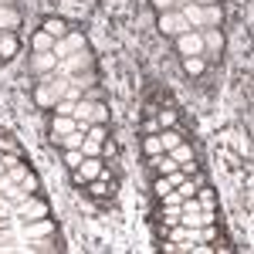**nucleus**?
I'll return each instance as SVG.
<instances>
[{"label": "nucleus", "instance_id": "cd10ccee", "mask_svg": "<svg viewBox=\"0 0 254 254\" xmlns=\"http://www.w3.org/2000/svg\"><path fill=\"white\" fill-rule=\"evenodd\" d=\"M153 3H156L159 14H163V10H176V7H183L187 0H153Z\"/></svg>", "mask_w": 254, "mask_h": 254}, {"label": "nucleus", "instance_id": "412c9836", "mask_svg": "<svg viewBox=\"0 0 254 254\" xmlns=\"http://www.w3.org/2000/svg\"><path fill=\"white\" fill-rule=\"evenodd\" d=\"M180 203H183V196L176 193V190H170V193H163V207H166V210H180Z\"/></svg>", "mask_w": 254, "mask_h": 254}, {"label": "nucleus", "instance_id": "6e6552de", "mask_svg": "<svg viewBox=\"0 0 254 254\" xmlns=\"http://www.w3.org/2000/svg\"><path fill=\"white\" fill-rule=\"evenodd\" d=\"M180 14H183V20H187L190 27H207V14H203V7L193 3V0H187V3L180 7Z\"/></svg>", "mask_w": 254, "mask_h": 254}, {"label": "nucleus", "instance_id": "b1692460", "mask_svg": "<svg viewBox=\"0 0 254 254\" xmlns=\"http://www.w3.org/2000/svg\"><path fill=\"white\" fill-rule=\"evenodd\" d=\"M105 119H109V109L105 105H92V126H105Z\"/></svg>", "mask_w": 254, "mask_h": 254}, {"label": "nucleus", "instance_id": "c85d7f7f", "mask_svg": "<svg viewBox=\"0 0 254 254\" xmlns=\"http://www.w3.org/2000/svg\"><path fill=\"white\" fill-rule=\"evenodd\" d=\"M153 190H156V193L163 196V193H170V190H173V183H170L166 176H159V180H156V187H153Z\"/></svg>", "mask_w": 254, "mask_h": 254}, {"label": "nucleus", "instance_id": "4468645a", "mask_svg": "<svg viewBox=\"0 0 254 254\" xmlns=\"http://www.w3.org/2000/svg\"><path fill=\"white\" fill-rule=\"evenodd\" d=\"M14 27H20V14L0 3V31H14Z\"/></svg>", "mask_w": 254, "mask_h": 254}, {"label": "nucleus", "instance_id": "f3484780", "mask_svg": "<svg viewBox=\"0 0 254 254\" xmlns=\"http://www.w3.org/2000/svg\"><path fill=\"white\" fill-rule=\"evenodd\" d=\"M153 166H156L163 176H170L173 170H180V163H176L173 156H163V153H159V156H153Z\"/></svg>", "mask_w": 254, "mask_h": 254}, {"label": "nucleus", "instance_id": "7ed1b4c3", "mask_svg": "<svg viewBox=\"0 0 254 254\" xmlns=\"http://www.w3.org/2000/svg\"><path fill=\"white\" fill-rule=\"evenodd\" d=\"M14 217H24V220L48 217V203H44V200H34V196H24L17 207H14Z\"/></svg>", "mask_w": 254, "mask_h": 254}, {"label": "nucleus", "instance_id": "aec40b11", "mask_svg": "<svg viewBox=\"0 0 254 254\" xmlns=\"http://www.w3.org/2000/svg\"><path fill=\"white\" fill-rule=\"evenodd\" d=\"M183 68H187L190 75H200V71H203V58H200V55H187V58H183Z\"/></svg>", "mask_w": 254, "mask_h": 254}, {"label": "nucleus", "instance_id": "f03ea898", "mask_svg": "<svg viewBox=\"0 0 254 254\" xmlns=\"http://www.w3.org/2000/svg\"><path fill=\"white\" fill-rule=\"evenodd\" d=\"M81 68H88V55H85V48H81V51H75V55H68V58H61L58 68H55V75L71 78L75 71H81Z\"/></svg>", "mask_w": 254, "mask_h": 254}, {"label": "nucleus", "instance_id": "1a4fd4ad", "mask_svg": "<svg viewBox=\"0 0 254 254\" xmlns=\"http://www.w3.org/2000/svg\"><path fill=\"white\" fill-rule=\"evenodd\" d=\"M170 156H173L176 163H180V170H183L187 176L193 173V149H190L187 142H180V146H173V149H170Z\"/></svg>", "mask_w": 254, "mask_h": 254}, {"label": "nucleus", "instance_id": "423d86ee", "mask_svg": "<svg viewBox=\"0 0 254 254\" xmlns=\"http://www.w3.org/2000/svg\"><path fill=\"white\" fill-rule=\"evenodd\" d=\"M81 48H85V38H81V34H64L61 41H55L51 51H55L58 58H68V55H75V51H81Z\"/></svg>", "mask_w": 254, "mask_h": 254}, {"label": "nucleus", "instance_id": "f8f14e48", "mask_svg": "<svg viewBox=\"0 0 254 254\" xmlns=\"http://www.w3.org/2000/svg\"><path fill=\"white\" fill-rule=\"evenodd\" d=\"M200 34H203V51H220L224 48V38H220L217 27H203Z\"/></svg>", "mask_w": 254, "mask_h": 254}, {"label": "nucleus", "instance_id": "5701e85b", "mask_svg": "<svg viewBox=\"0 0 254 254\" xmlns=\"http://www.w3.org/2000/svg\"><path fill=\"white\" fill-rule=\"evenodd\" d=\"M34 48H38V51H51V48H55V38H51V34H44V31H41L38 38H34Z\"/></svg>", "mask_w": 254, "mask_h": 254}, {"label": "nucleus", "instance_id": "f257e3e1", "mask_svg": "<svg viewBox=\"0 0 254 254\" xmlns=\"http://www.w3.org/2000/svg\"><path fill=\"white\" fill-rule=\"evenodd\" d=\"M71 173H75V183H78V187H81V183H92V180L102 176V159H98V156H85Z\"/></svg>", "mask_w": 254, "mask_h": 254}, {"label": "nucleus", "instance_id": "2eb2a0df", "mask_svg": "<svg viewBox=\"0 0 254 254\" xmlns=\"http://www.w3.org/2000/svg\"><path fill=\"white\" fill-rule=\"evenodd\" d=\"M85 136H88L85 129H71L68 136H58V142L64 146V149H81V142H85Z\"/></svg>", "mask_w": 254, "mask_h": 254}, {"label": "nucleus", "instance_id": "c756f323", "mask_svg": "<svg viewBox=\"0 0 254 254\" xmlns=\"http://www.w3.org/2000/svg\"><path fill=\"white\" fill-rule=\"evenodd\" d=\"M193 3H200V7H207V3H217V0H193Z\"/></svg>", "mask_w": 254, "mask_h": 254}, {"label": "nucleus", "instance_id": "20e7f679", "mask_svg": "<svg viewBox=\"0 0 254 254\" xmlns=\"http://www.w3.org/2000/svg\"><path fill=\"white\" fill-rule=\"evenodd\" d=\"M176 48H180V55H207L200 31H183V34H176Z\"/></svg>", "mask_w": 254, "mask_h": 254}, {"label": "nucleus", "instance_id": "9d476101", "mask_svg": "<svg viewBox=\"0 0 254 254\" xmlns=\"http://www.w3.org/2000/svg\"><path fill=\"white\" fill-rule=\"evenodd\" d=\"M58 55H55V51H38V55H34V61H31V68H34V71H38V75H44V71H55V68H58Z\"/></svg>", "mask_w": 254, "mask_h": 254}, {"label": "nucleus", "instance_id": "0eeeda50", "mask_svg": "<svg viewBox=\"0 0 254 254\" xmlns=\"http://www.w3.org/2000/svg\"><path fill=\"white\" fill-rule=\"evenodd\" d=\"M51 234H55V224H51L48 217L27 220V227H24V237H27V241H38V237H51Z\"/></svg>", "mask_w": 254, "mask_h": 254}, {"label": "nucleus", "instance_id": "39448f33", "mask_svg": "<svg viewBox=\"0 0 254 254\" xmlns=\"http://www.w3.org/2000/svg\"><path fill=\"white\" fill-rule=\"evenodd\" d=\"M159 27H163V34H183V31H190V24L183 20L180 10H163V17H159Z\"/></svg>", "mask_w": 254, "mask_h": 254}, {"label": "nucleus", "instance_id": "4be33fe9", "mask_svg": "<svg viewBox=\"0 0 254 254\" xmlns=\"http://www.w3.org/2000/svg\"><path fill=\"white\" fill-rule=\"evenodd\" d=\"M203 14H207V27L220 24V7H217V3H207V7H203Z\"/></svg>", "mask_w": 254, "mask_h": 254}, {"label": "nucleus", "instance_id": "9b49d317", "mask_svg": "<svg viewBox=\"0 0 254 254\" xmlns=\"http://www.w3.org/2000/svg\"><path fill=\"white\" fill-rule=\"evenodd\" d=\"M71 129H78L75 116H55V119H51V132H55V139H58V136H68Z\"/></svg>", "mask_w": 254, "mask_h": 254}, {"label": "nucleus", "instance_id": "bb28decb", "mask_svg": "<svg viewBox=\"0 0 254 254\" xmlns=\"http://www.w3.org/2000/svg\"><path fill=\"white\" fill-rule=\"evenodd\" d=\"M27 173H31V170H27V166H20V163H17V166H10V170H7V176H10L14 183H20V180H24Z\"/></svg>", "mask_w": 254, "mask_h": 254}, {"label": "nucleus", "instance_id": "6ab92c4d", "mask_svg": "<svg viewBox=\"0 0 254 254\" xmlns=\"http://www.w3.org/2000/svg\"><path fill=\"white\" fill-rule=\"evenodd\" d=\"M159 142H163V153H166V149H173V146H180L183 139H180V132H176V129H166V132L159 136Z\"/></svg>", "mask_w": 254, "mask_h": 254}, {"label": "nucleus", "instance_id": "a878e982", "mask_svg": "<svg viewBox=\"0 0 254 254\" xmlns=\"http://www.w3.org/2000/svg\"><path fill=\"white\" fill-rule=\"evenodd\" d=\"M146 153H149V156H159V153H163V142H159V136H149V139H146Z\"/></svg>", "mask_w": 254, "mask_h": 254}, {"label": "nucleus", "instance_id": "393cba45", "mask_svg": "<svg viewBox=\"0 0 254 254\" xmlns=\"http://www.w3.org/2000/svg\"><path fill=\"white\" fill-rule=\"evenodd\" d=\"M81 159H85V153H81V149H64V163H68V166H71V170H75V166H78Z\"/></svg>", "mask_w": 254, "mask_h": 254}, {"label": "nucleus", "instance_id": "ddd939ff", "mask_svg": "<svg viewBox=\"0 0 254 254\" xmlns=\"http://www.w3.org/2000/svg\"><path fill=\"white\" fill-rule=\"evenodd\" d=\"M17 38L10 34V31H0V58H14L17 55Z\"/></svg>", "mask_w": 254, "mask_h": 254}, {"label": "nucleus", "instance_id": "dca6fc26", "mask_svg": "<svg viewBox=\"0 0 254 254\" xmlns=\"http://www.w3.org/2000/svg\"><path fill=\"white\" fill-rule=\"evenodd\" d=\"M44 34H51L55 41H61L64 34H68V24L64 20H58V17H51V20H44Z\"/></svg>", "mask_w": 254, "mask_h": 254}, {"label": "nucleus", "instance_id": "a211bd4d", "mask_svg": "<svg viewBox=\"0 0 254 254\" xmlns=\"http://www.w3.org/2000/svg\"><path fill=\"white\" fill-rule=\"evenodd\" d=\"M75 122H92V102H75Z\"/></svg>", "mask_w": 254, "mask_h": 254}]
</instances>
